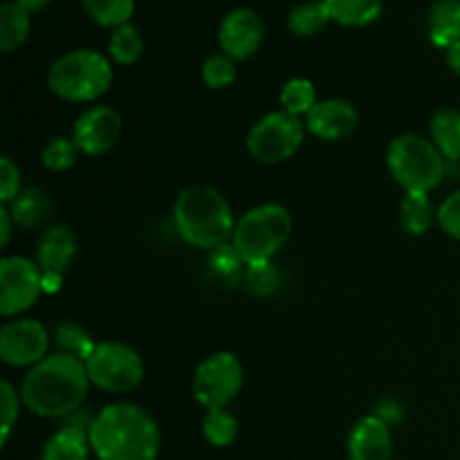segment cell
<instances>
[{
    "label": "cell",
    "mask_w": 460,
    "mask_h": 460,
    "mask_svg": "<svg viewBox=\"0 0 460 460\" xmlns=\"http://www.w3.org/2000/svg\"><path fill=\"white\" fill-rule=\"evenodd\" d=\"M247 292H252L254 296L263 299V296L274 295L281 286V272L277 270V265H272V261H265V263H252L245 268V277H243Z\"/></svg>",
    "instance_id": "31"
},
{
    "label": "cell",
    "mask_w": 460,
    "mask_h": 460,
    "mask_svg": "<svg viewBox=\"0 0 460 460\" xmlns=\"http://www.w3.org/2000/svg\"><path fill=\"white\" fill-rule=\"evenodd\" d=\"M30 34V12L18 3H4L0 9V49L21 48Z\"/></svg>",
    "instance_id": "22"
},
{
    "label": "cell",
    "mask_w": 460,
    "mask_h": 460,
    "mask_svg": "<svg viewBox=\"0 0 460 460\" xmlns=\"http://www.w3.org/2000/svg\"><path fill=\"white\" fill-rule=\"evenodd\" d=\"M431 139L445 160H460V111L440 108L431 117Z\"/></svg>",
    "instance_id": "21"
},
{
    "label": "cell",
    "mask_w": 460,
    "mask_h": 460,
    "mask_svg": "<svg viewBox=\"0 0 460 460\" xmlns=\"http://www.w3.org/2000/svg\"><path fill=\"white\" fill-rule=\"evenodd\" d=\"M54 341H57L58 346V353L81 359L84 364L88 362L93 350L97 349V344H94L93 337L88 335V331L75 322L58 323V326L54 328Z\"/></svg>",
    "instance_id": "24"
},
{
    "label": "cell",
    "mask_w": 460,
    "mask_h": 460,
    "mask_svg": "<svg viewBox=\"0 0 460 460\" xmlns=\"http://www.w3.org/2000/svg\"><path fill=\"white\" fill-rule=\"evenodd\" d=\"M202 434L214 447H229L238 436V420L227 409H211L202 420Z\"/></svg>",
    "instance_id": "28"
},
{
    "label": "cell",
    "mask_w": 460,
    "mask_h": 460,
    "mask_svg": "<svg viewBox=\"0 0 460 460\" xmlns=\"http://www.w3.org/2000/svg\"><path fill=\"white\" fill-rule=\"evenodd\" d=\"M292 232L290 211L281 205H261L243 214L234 229V247L247 265L265 263L288 243Z\"/></svg>",
    "instance_id": "6"
},
{
    "label": "cell",
    "mask_w": 460,
    "mask_h": 460,
    "mask_svg": "<svg viewBox=\"0 0 460 460\" xmlns=\"http://www.w3.org/2000/svg\"><path fill=\"white\" fill-rule=\"evenodd\" d=\"M436 216H438V225L443 227V232L460 241V189L449 198H445Z\"/></svg>",
    "instance_id": "35"
},
{
    "label": "cell",
    "mask_w": 460,
    "mask_h": 460,
    "mask_svg": "<svg viewBox=\"0 0 460 460\" xmlns=\"http://www.w3.org/2000/svg\"><path fill=\"white\" fill-rule=\"evenodd\" d=\"M112 84V67L94 49H75L58 58L48 75V85L66 102H93Z\"/></svg>",
    "instance_id": "5"
},
{
    "label": "cell",
    "mask_w": 460,
    "mask_h": 460,
    "mask_svg": "<svg viewBox=\"0 0 460 460\" xmlns=\"http://www.w3.org/2000/svg\"><path fill=\"white\" fill-rule=\"evenodd\" d=\"M304 144V124L290 112H270L252 126L247 151L263 164H279L295 155Z\"/></svg>",
    "instance_id": "8"
},
{
    "label": "cell",
    "mask_w": 460,
    "mask_h": 460,
    "mask_svg": "<svg viewBox=\"0 0 460 460\" xmlns=\"http://www.w3.org/2000/svg\"><path fill=\"white\" fill-rule=\"evenodd\" d=\"M447 63L454 70V75L460 76V43L452 45V48L447 49Z\"/></svg>",
    "instance_id": "40"
},
{
    "label": "cell",
    "mask_w": 460,
    "mask_h": 460,
    "mask_svg": "<svg viewBox=\"0 0 460 460\" xmlns=\"http://www.w3.org/2000/svg\"><path fill=\"white\" fill-rule=\"evenodd\" d=\"M61 286H63V274L43 272V292H48V295H54V292L61 290Z\"/></svg>",
    "instance_id": "39"
},
{
    "label": "cell",
    "mask_w": 460,
    "mask_h": 460,
    "mask_svg": "<svg viewBox=\"0 0 460 460\" xmlns=\"http://www.w3.org/2000/svg\"><path fill=\"white\" fill-rule=\"evenodd\" d=\"M243 389V364L234 353H214L202 359L193 376V398L211 409H227Z\"/></svg>",
    "instance_id": "9"
},
{
    "label": "cell",
    "mask_w": 460,
    "mask_h": 460,
    "mask_svg": "<svg viewBox=\"0 0 460 460\" xmlns=\"http://www.w3.org/2000/svg\"><path fill=\"white\" fill-rule=\"evenodd\" d=\"M88 16L102 27H121L135 12V0H84Z\"/></svg>",
    "instance_id": "27"
},
{
    "label": "cell",
    "mask_w": 460,
    "mask_h": 460,
    "mask_svg": "<svg viewBox=\"0 0 460 460\" xmlns=\"http://www.w3.org/2000/svg\"><path fill=\"white\" fill-rule=\"evenodd\" d=\"M386 164L395 182L407 193H429L445 180V157L420 135H400L389 144Z\"/></svg>",
    "instance_id": "4"
},
{
    "label": "cell",
    "mask_w": 460,
    "mask_h": 460,
    "mask_svg": "<svg viewBox=\"0 0 460 460\" xmlns=\"http://www.w3.org/2000/svg\"><path fill=\"white\" fill-rule=\"evenodd\" d=\"M49 337L34 319L9 322L0 328V359L9 367H36L48 358Z\"/></svg>",
    "instance_id": "11"
},
{
    "label": "cell",
    "mask_w": 460,
    "mask_h": 460,
    "mask_svg": "<svg viewBox=\"0 0 460 460\" xmlns=\"http://www.w3.org/2000/svg\"><path fill=\"white\" fill-rule=\"evenodd\" d=\"M121 137V117L115 108L97 106L85 111L76 119L72 130V142L85 155H103Z\"/></svg>",
    "instance_id": "12"
},
{
    "label": "cell",
    "mask_w": 460,
    "mask_h": 460,
    "mask_svg": "<svg viewBox=\"0 0 460 460\" xmlns=\"http://www.w3.org/2000/svg\"><path fill=\"white\" fill-rule=\"evenodd\" d=\"M331 21L346 27H367L382 13V0H323Z\"/></svg>",
    "instance_id": "20"
},
{
    "label": "cell",
    "mask_w": 460,
    "mask_h": 460,
    "mask_svg": "<svg viewBox=\"0 0 460 460\" xmlns=\"http://www.w3.org/2000/svg\"><path fill=\"white\" fill-rule=\"evenodd\" d=\"M175 229L180 236L200 250H216L234 238V214L229 202L211 187H189L173 207Z\"/></svg>",
    "instance_id": "3"
},
{
    "label": "cell",
    "mask_w": 460,
    "mask_h": 460,
    "mask_svg": "<svg viewBox=\"0 0 460 460\" xmlns=\"http://www.w3.org/2000/svg\"><path fill=\"white\" fill-rule=\"evenodd\" d=\"M281 106L283 111L290 112V115L295 117L308 115V112L317 106V90H314L313 81L308 79L288 81L281 90Z\"/></svg>",
    "instance_id": "29"
},
{
    "label": "cell",
    "mask_w": 460,
    "mask_h": 460,
    "mask_svg": "<svg viewBox=\"0 0 460 460\" xmlns=\"http://www.w3.org/2000/svg\"><path fill=\"white\" fill-rule=\"evenodd\" d=\"M12 223H13L12 214H9L7 207L3 205L0 207V245L3 247H7L9 238H12Z\"/></svg>",
    "instance_id": "38"
},
{
    "label": "cell",
    "mask_w": 460,
    "mask_h": 460,
    "mask_svg": "<svg viewBox=\"0 0 460 460\" xmlns=\"http://www.w3.org/2000/svg\"><path fill=\"white\" fill-rule=\"evenodd\" d=\"M400 223L411 236H422L434 223V205L427 193H407L400 205Z\"/></svg>",
    "instance_id": "23"
},
{
    "label": "cell",
    "mask_w": 460,
    "mask_h": 460,
    "mask_svg": "<svg viewBox=\"0 0 460 460\" xmlns=\"http://www.w3.org/2000/svg\"><path fill=\"white\" fill-rule=\"evenodd\" d=\"M394 431L385 420L371 413L355 422L349 436V460H391Z\"/></svg>",
    "instance_id": "15"
},
{
    "label": "cell",
    "mask_w": 460,
    "mask_h": 460,
    "mask_svg": "<svg viewBox=\"0 0 460 460\" xmlns=\"http://www.w3.org/2000/svg\"><path fill=\"white\" fill-rule=\"evenodd\" d=\"M245 268L247 263L243 261L241 252L234 247V243H225V245L211 250L209 270L218 281L225 283V286H234V283L243 281Z\"/></svg>",
    "instance_id": "25"
},
{
    "label": "cell",
    "mask_w": 460,
    "mask_h": 460,
    "mask_svg": "<svg viewBox=\"0 0 460 460\" xmlns=\"http://www.w3.org/2000/svg\"><path fill=\"white\" fill-rule=\"evenodd\" d=\"M429 39L443 49L460 43V0H436L431 4Z\"/></svg>",
    "instance_id": "18"
},
{
    "label": "cell",
    "mask_w": 460,
    "mask_h": 460,
    "mask_svg": "<svg viewBox=\"0 0 460 460\" xmlns=\"http://www.w3.org/2000/svg\"><path fill=\"white\" fill-rule=\"evenodd\" d=\"M88 385L90 377L81 359L54 353L30 368L22 380L21 398L34 416L67 418L81 409Z\"/></svg>",
    "instance_id": "2"
},
{
    "label": "cell",
    "mask_w": 460,
    "mask_h": 460,
    "mask_svg": "<svg viewBox=\"0 0 460 460\" xmlns=\"http://www.w3.org/2000/svg\"><path fill=\"white\" fill-rule=\"evenodd\" d=\"M90 385L108 394H126L144 380V362L130 346L102 341L85 362Z\"/></svg>",
    "instance_id": "7"
},
{
    "label": "cell",
    "mask_w": 460,
    "mask_h": 460,
    "mask_svg": "<svg viewBox=\"0 0 460 460\" xmlns=\"http://www.w3.org/2000/svg\"><path fill=\"white\" fill-rule=\"evenodd\" d=\"M376 416L380 418V420H385L389 427L400 425V422L404 420V407L395 398H386L382 400V402H377Z\"/></svg>",
    "instance_id": "37"
},
{
    "label": "cell",
    "mask_w": 460,
    "mask_h": 460,
    "mask_svg": "<svg viewBox=\"0 0 460 460\" xmlns=\"http://www.w3.org/2000/svg\"><path fill=\"white\" fill-rule=\"evenodd\" d=\"M76 153H79V148H76V144L72 142V139L57 137L52 139V142H48V146L40 153V160H43L45 169L67 171L75 166Z\"/></svg>",
    "instance_id": "33"
},
{
    "label": "cell",
    "mask_w": 460,
    "mask_h": 460,
    "mask_svg": "<svg viewBox=\"0 0 460 460\" xmlns=\"http://www.w3.org/2000/svg\"><path fill=\"white\" fill-rule=\"evenodd\" d=\"M39 268L43 272L63 274L76 254V238L66 225H54L39 241Z\"/></svg>",
    "instance_id": "16"
},
{
    "label": "cell",
    "mask_w": 460,
    "mask_h": 460,
    "mask_svg": "<svg viewBox=\"0 0 460 460\" xmlns=\"http://www.w3.org/2000/svg\"><path fill=\"white\" fill-rule=\"evenodd\" d=\"M0 398H3V429H0V447H4L18 420V394L7 380L0 382Z\"/></svg>",
    "instance_id": "34"
},
{
    "label": "cell",
    "mask_w": 460,
    "mask_h": 460,
    "mask_svg": "<svg viewBox=\"0 0 460 460\" xmlns=\"http://www.w3.org/2000/svg\"><path fill=\"white\" fill-rule=\"evenodd\" d=\"M4 207L12 214L13 223L25 229H34L43 220H48L49 211H52V198L43 189H25Z\"/></svg>",
    "instance_id": "19"
},
{
    "label": "cell",
    "mask_w": 460,
    "mask_h": 460,
    "mask_svg": "<svg viewBox=\"0 0 460 460\" xmlns=\"http://www.w3.org/2000/svg\"><path fill=\"white\" fill-rule=\"evenodd\" d=\"M202 79L214 90H223L227 85H232L236 81L234 58H229L227 54H214V57H209L205 61V66H202Z\"/></svg>",
    "instance_id": "32"
},
{
    "label": "cell",
    "mask_w": 460,
    "mask_h": 460,
    "mask_svg": "<svg viewBox=\"0 0 460 460\" xmlns=\"http://www.w3.org/2000/svg\"><path fill=\"white\" fill-rule=\"evenodd\" d=\"M331 22L326 3H301L288 16V27L296 36H313Z\"/></svg>",
    "instance_id": "26"
},
{
    "label": "cell",
    "mask_w": 460,
    "mask_h": 460,
    "mask_svg": "<svg viewBox=\"0 0 460 460\" xmlns=\"http://www.w3.org/2000/svg\"><path fill=\"white\" fill-rule=\"evenodd\" d=\"M90 452V436L88 429L75 425H66L52 434L45 443L40 460H88Z\"/></svg>",
    "instance_id": "17"
},
{
    "label": "cell",
    "mask_w": 460,
    "mask_h": 460,
    "mask_svg": "<svg viewBox=\"0 0 460 460\" xmlns=\"http://www.w3.org/2000/svg\"><path fill=\"white\" fill-rule=\"evenodd\" d=\"M13 3H18L21 7H25L27 12H40V9L48 7L52 0H13Z\"/></svg>",
    "instance_id": "41"
},
{
    "label": "cell",
    "mask_w": 460,
    "mask_h": 460,
    "mask_svg": "<svg viewBox=\"0 0 460 460\" xmlns=\"http://www.w3.org/2000/svg\"><path fill=\"white\" fill-rule=\"evenodd\" d=\"M359 126V112L353 103L341 102V99H326L317 102V106L305 115V128L319 139L337 142L355 133Z\"/></svg>",
    "instance_id": "14"
},
{
    "label": "cell",
    "mask_w": 460,
    "mask_h": 460,
    "mask_svg": "<svg viewBox=\"0 0 460 460\" xmlns=\"http://www.w3.org/2000/svg\"><path fill=\"white\" fill-rule=\"evenodd\" d=\"M144 52V40L130 22L117 27L111 36V57L119 66H133Z\"/></svg>",
    "instance_id": "30"
},
{
    "label": "cell",
    "mask_w": 460,
    "mask_h": 460,
    "mask_svg": "<svg viewBox=\"0 0 460 460\" xmlns=\"http://www.w3.org/2000/svg\"><path fill=\"white\" fill-rule=\"evenodd\" d=\"M43 292V270L25 256H4L0 261V314L13 317L31 308Z\"/></svg>",
    "instance_id": "10"
},
{
    "label": "cell",
    "mask_w": 460,
    "mask_h": 460,
    "mask_svg": "<svg viewBox=\"0 0 460 460\" xmlns=\"http://www.w3.org/2000/svg\"><path fill=\"white\" fill-rule=\"evenodd\" d=\"M21 193V171L9 157L0 160V200L9 205Z\"/></svg>",
    "instance_id": "36"
},
{
    "label": "cell",
    "mask_w": 460,
    "mask_h": 460,
    "mask_svg": "<svg viewBox=\"0 0 460 460\" xmlns=\"http://www.w3.org/2000/svg\"><path fill=\"white\" fill-rule=\"evenodd\" d=\"M218 40L223 52L234 61H245L263 43V21L252 9H232L220 22Z\"/></svg>",
    "instance_id": "13"
},
{
    "label": "cell",
    "mask_w": 460,
    "mask_h": 460,
    "mask_svg": "<svg viewBox=\"0 0 460 460\" xmlns=\"http://www.w3.org/2000/svg\"><path fill=\"white\" fill-rule=\"evenodd\" d=\"M90 447L97 460H155L160 454V427L137 404L115 402L90 422Z\"/></svg>",
    "instance_id": "1"
}]
</instances>
